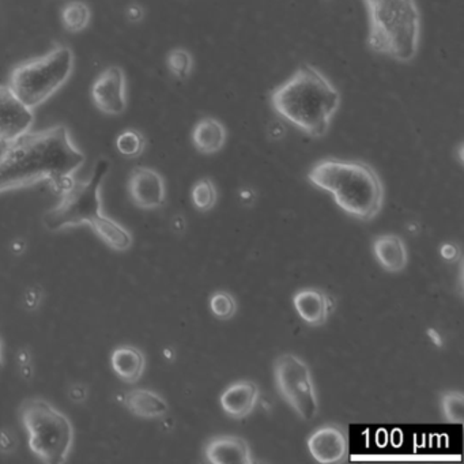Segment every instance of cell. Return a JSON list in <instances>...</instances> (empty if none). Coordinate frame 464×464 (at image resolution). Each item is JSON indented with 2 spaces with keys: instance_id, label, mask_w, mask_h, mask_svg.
I'll list each match as a JSON object with an SVG mask.
<instances>
[{
  "instance_id": "cell-11",
  "label": "cell",
  "mask_w": 464,
  "mask_h": 464,
  "mask_svg": "<svg viewBox=\"0 0 464 464\" xmlns=\"http://www.w3.org/2000/svg\"><path fill=\"white\" fill-rule=\"evenodd\" d=\"M309 453L322 464L344 463L349 458V436L343 426L328 423L308 437Z\"/></svg>"
},
{
  "instance_id": "cell-3",
  "label": "cell",
  "mask_w": 464,
  "mask_h": 464,
  "mask_svg": "<svg viewBox=\"0 0 464 464\" xmlns=\"http://www.w3.org/2000/svg\"><path fill=\"white\" fill-rule=\"evenodd\" d=\"M309 183L333 195L349 216L369 222L384 206L385 188L377 170L360 160L323 159L308 172Z\"/></svg>"
},
{
  "instance_id": "cell-5",
  "label": "cell",
  "mask_w": 464,
  "mask_h": 464,
  "mask_svg": "<svg viewBox=\"0 0 464 464\" xmlns=\"http://www.w3.org/2000/svg\"><path fill=\"white\" fill-rule=\"evenodd\" d=\"M74 64L72 48L56 45L45 55L18 63L10 72L7 86L23 104L34 111L66 85Z\"/></svg>"
},
{
  "instance_id": "cell-10",
  "label": "cell",
  "mask_w": 464,
  "mask_h": 464,
  "mask_svg": "<svg viewBox=\"0 0 464 464\" xmlns=\"http://www.w3.org/2000/svg\"><path fill=\"white\" fill-rule=\"evenodd\" d=\"M34 112L20 102L9 86L0 85V146H6L31 131Z\"/></svg>"
},
{
  "instance_id": "cell-19",
  "label": "cell",
  "mask_w": 464,
  "mask_h": 464,
  "mask_svg": "<svg viewBox=\"0 0 464 464\" xmlns=\"http://www.w3.org/2000/svg\"><path fill=\"white\" fill-rule=\"evenodd\" d=\"M124 404L131 414L140 418H161L169 411V404L150 390H132L124 396Z\"/></svg>"
},
{
  "instance_id": "cell-35",
  "label": "cell",
  "mask_w": 464,
  "mask_h": 464,
  "mask_svg": "<svg viewBox=\"0 0 464 464\" xmlns=\"http://www.w3.org/2000/svg\"><path fill=\"white\" fill-rule=\"evenodd\" d=\"M4 368V354H2V341H0V369Z\"/></svg>"
},
{
  "instance_id": "cell-30",
  "label": "cell",
  "mask_w": 464,
  "mask_h": 464,
  "mask_svg": "<svg viewBox=\"0 0 464 464\" xmlns=\"http://www.w3.org/2000/svg\"><path fill=\"white\" fill-rule=\"evenodd\" d=\"M42 300V292L37 289H29L25 295V305L29 309H36Z\"/></svg>"
},
{
  "instance_id": "cell-4",
  "label": "cell",
  "mask_w": 464,
  "mask_h": 464,
  "mask_svg": "<svg viewBox=\"0 0 464 464\" xmlns=\"http://www.w3.org/2000/svg\"><path fill=\"white\" fill-rule=\"evenodd\" d=\"M368 15L366 45L398 63H411L420 51L422 20L417 0H362Z\"/></svg>"
},
{
  "instance_id": "cell-15",
  "label": "cell",
  "mask_w": 464,
  "mask_h": 464,
  "mask_svg": "<svg viewBox=\"0 0 464 464\" xmlns=\"http://www.w3.org/2000/svg\"><path fill=\"white\" fill-rule=\"evenodd\" d=\"M259 387L252 380L233 382L219 396V404L227 417L244 420L248 417L259 401Z\"/></svg>"
},
{
  "instance_id": "cell-16",
  "label": "cell",
  "mask_w": 464,
  "mask_h": 464,
  "mask_svg": "<svg viewBox=\"0 0 464 464\" xmlns=\"http://www.w3.org/2000/svg\"><path fill=\"white\" fill-rule=\"evenodd\" d=\"M373 255L387 273H401L409 265V251L403 238L392 233L379 236L373 241Z\"/></svg>"
},
{
  "instance_id": "cell-20",
  "label": "cell",
  "mask_w": 464,
  "mask_h": 464,
  "mask_svg": "<svg viewBox=\"0 0 464 464\" xmlns=\"http://www.w3.org/2000/svg\"><path fill=\"white\" fill-rule=\"evenodd\" d=\"M92 20V10L85 2L74 0L64 5L61 12L62 25L70 34H81L88 28Z\"/></svg>"
},
{
  "instance_id": "cell-17",
  "label": "cell",
  "mask_w": 464,
  "mask_h": 464,
  "mask_svg": "<svg viewBox=\"0 0 464 464\" xmlns=\"http://www.w3.org/2000/svg\"><path fill=\"white\" fill-rule=\"evenodd\" d=\"M191 140L192 145L200 154L211 156L219 153L227 143V127L218 119L208 116L195 124Z\"/></svg>"
},
{
  "instance_id": "cell-31",
  "label": "cell",
  "mask_w": 464,
  "mask_h": 464,
  "mask_svg": "<svg viewBox=\"0 0 464 464\" xmlns=\"http://www.w3.org/2000/svg\"><path fill=\"white\" fill-rule=\"evenodd\" d=\"M69 395L72 401H83L88 396V390L83 385L77 384L72 387Z\"/></svg>"
},
{
  "instance_id": "cell-27",
  "label": "cell",
  "mask_w": 464,
  "mask_h": 464,
  "mask_svg": "<svg viewBox=\"0 0 464 464\" xmlns=\"http://www.w3.org/2000/svg\"><path fill=\"white\" fill-rule=\"evenodd\" d=\"M126 14L127 21L131 24H140L143 20H145V9H143L142 5L137 4V2H132L129 6L126 7Z\"/></svg>"
},
{
  "instance_id": "cell-14",
  "label": "cell",
  "mask_w": 464,
  "mask_h": 464,
  "mask_svg": "<svg viewBox=\"0 0 464 464\" xmlns=\"http://www.w3.org/2000/svg\"><path fill=\"white\" fill-rule=\"evenodd\" d=\"M205 460L211 464H252L251 447L240 436H217L205 447Z\"/></svg>"
},
{
  "instance_id": "cell-26",
  "label": "cell",
  "mask_w": 464,
  "mask_h": 464,
  "mask_svg": "<svg viewBox=\"0 0 464 464\" xmlns=\"http://www.w3.org/2000/svg\"><path fill=\"white\" fill-rule=\"evenodd\" d=\"M15 448H17V439L14 434L7 429H2L0 430V453L10 455L14 452Z\"/></svg>"
},
{
  "instance_id": "cell-9",
  "label": "cell",
  "mask_w": 464,
  "mask_h": 464,
  "mask_svg": "<svg viewBox=\"0 0 464 464\" xmlns=\"http://www.w3.org/2000/svg\"><path fill=\"white\" fill-rule=\"evenodd\" d=\"M92 100L100 112L119 116L127 108V82L124 70L119 66L105 69L92 85Z\"/></svg>"
},
{
  "instance_id": "cell-23",
  "label": "cell",
  "mask_w": 464,
  "mask_h": 464,
  "mask_svg": "<svg viewBox=\"0 0 464 464\" xmlns=\"http://www.w3.org/2000/svg\"><path fill=\"white\" fill-rule=\"evenodd\" d=\"M167 67L176 80H188L194 70V58L186 48H173L168 53Z\"/></svg>"
},
{
  "instance_id": "cell-7",
  "label": "cell",
  "mask_w": 464,
  "mask_h": 464,
  "mask_svg": "<svg viewBox=\"0 0 464 464\" xmlns=\"http://www.w3.org/2000/svg\"><path fill=\"white\" fill-rule=\"evenodd\" d=\"M110 169V161L102 159L94 165L88 180H74L72 186L62 194L61 203L45 213L44 227L51 232L82 224H88L92 229L96 227L105 216L102 211L100 189Z\"/></svg>"
},
{
  "instance_id": "cell-1",
  "label": "cell",
  "mask_w": 464,
  "mask_h": 464,
  "mask_svg": "<svg viewBox=\"0 0 464 464\" xmlns=\"http://www.w3.org/2000/svg\"><path fill=\"white\" fill-rule=\"evenodd\" d=\"M0 154V194L47 181L53 191L64 194L74 183V173L86 157L74 145L63 124L28 131L4 146Z\"/></svg>"
},
{
  "instance_id": "cell-24",
  "label": "cell",
  "mask_w": 464,
  "mask_h": 464,
  "mask_svg": "<svg viewBox=\"0 0 464 464\" xmlns=\"http://www.w3.org/2000/svg\"><path fill=\"white\" fill-rule=\"evenodd\" d=\"M442 417L450 423H463L464 395L460 391H445L440 398Z\"/></svg>"
},
{
  "instance_id": "cell-33",
  "label": "cell",
  "mask_w": 464,
  "mask_h": 464,
  "mask_svg": "<svg viewBox=\"0 0 464 464\" xmlns=\"http://www.w3.org/2000/svg\"><path fill=\"white\" fill-rule=\"evenodd\" d=\"M240 198L243 202L252 203L256 198V194H255L254 189L251 188H244L240 191Z\"/></svg>"
},
{
  "instance_id": "cell-6",
  "label": "cell",
  "mask_w": 464,
  "mask_h": 464,
  "mask_svg": "<svg viewBox=\"0 0 464 464\" xmlns=\"http://www.w3.org/2000/svg\"><path fill=\"white\" fill-rule=\"evenodd\" d=\"M21 422L28 430L29 448L48 464L67 460L74 430L66 415L43 399H26L20 407Z\"/></svg>"
},
{
  "instance_id": "cell-2",
  "label": "cell",
  "mask_w": 464,
  "mask_h": 464,
  "mask_svg": "<svg viewBox=\"0 0 464 464\" xmlns=\"http://www.w3.org/2000/svg\"><path fill=\"white\" fill-rule=\"evenodd\" d=\"M274 113L311 138L328 134L341 107V93L312 64L304 63L268 97Z\"/></svg>"
},
{
  "instance_id": "cell-32",
  "label": "cell",
  "mask_w": 464,
  "mask_h": 464,
  "mask_svg": "<svg viewBox=\"0 0 464 464\" xmlns=\"http://www.w3.org/2000/svg\"><path fill=\"white\" fill-rule=\"evenodd\" d=\"M426 334H428L429 339H430L437 347L441 349V347L444 346V341H442L441 335H440L434 328H429Z\"/></svg>"
},
{
  "instance_id": "cell-22",
  "label": "cell",
  "mask_w": 464,
  "mask_h": 464,
  "mask_svg": "<svg viewBox=\"0 0 464 464\" xmlns=\"http://www.w3.org/2000/svg\"><path fill=\"white\" fill-rule=\"evenodd\" d=\"M217 187L210 178H203L198 180L192 187L191 199L197 210L208 213L217 205Z\"/></svg>"
},
{
  "instance_id": "cell-13",
  "label": "cell",
  "mask_w": 464,
  "mask_h": 464,
  "mask_svg": "<svg viewBox=\"0 0 464 464\" xmlns=\"http://www.w3.org/2000/svg\"><path fill=\"white\" fill-rule=\"evenodd\" d=\"M293 305L298 316L311 327L325 324L331 312L335 308L333 298L324 290L314 287L298 290L293 295Z\"/></svg>"
},
{
  "instance_id": "cell-28",
  "label": "cell",
  "mask_w": 464,
  "mask_h": 464,
  "mask_svg": "<svg viewBox=\"0 0 464 464\" xmlns=\"http://www.w3.org/2000/svg\"><path fill=\"white\" fill-rule=\"evenodd\" d=\"M440 255L447 262H456L460 257V248L456 244H442L441 248H440Z\"/></svg>"
},
{
  "instance_id": "cell-25",
  "label": "cell",
  "mask_w": 464,
  "mask_h": 464,
  "mask_svg": "<svg viewBox=\"0 0 464 464\" xmlns=\"http://www.w3.org/2000/svg\"><path fill=\"white\" fill-rule=\"evenodd\" d=\"M210 311L222 322H227L237 312V301L227 290H218L210 298Z\"/></svg>"
},
{
  "instance_id": "cell-8",
  "label": "cell",
  "mask_w": 464,
  "mask_h": 464,
  "mask_svg": "<svg viewBox=\"0 0 464 464\" xmlns=\"http://www.w3.org/2000/svg\"><path fill=\"white\" fill-rule=\"evenodd\" d=\"M276 391L304 420L319 414V401L314 390L311 369L305 361L292 353H285L274 361Z\"/></svg>"
},
{
  "instance_id": "cell-18",
  "label": "cell",
  "mask_w": 464,
  "mask_h": 464,
  "mask_svg": "<svg viewBox=\"0 0 464 464\" xmlns=\"http://www.w3.org/2000/svg\"><path fill=\"white\" fill-rule=\"evenodd\" d=\"M111 363L119 379L132 384L140 382L146 368L145 354L134 346H121L113 350Z\"/></svg>"
},
{
  "instance_id": "cell-21",
  "label": "cell",
  "mask_w": 464,
  "mask_h": 464,
  "mask_svg": "<svg viewBox=\"0 0 464 464\" xmlns=\"http://www.w3.org/2000/svg\"><path fill=\"white\" fill-rule=\"evenodd\" d=\"M116 150L126 159H138L146 149V138L140 130L127 129L116 137Z\"/></svg>"
},
{
  "instance_id": "cell-12",
  "label": "cell",
  "mask_w": 464,
  "mask_h": 464,
  "mask_svg": "<svg viewBox=\"0 0 464 464\" xmlns=\"http://www.w3.org/2000/svg\"><path fill=\"white\" fill-rule=\"evenodd\" d=\"M127 189L134 205L143 210L162 208L167 198L164 178L151 168H134L130 173Z\"/></svg>"
},
{
  "instance_id": "cell-29",
  "label": "cell",
  "mask_w": 464,
  "mask_h": 464,
  "mask_svg": "<svg viewBox=\"0 0 464 464\" xmlns=\"http://www.w3.org/2000/svg\"><path fill=\"white\" fill-rule=\"evenodd\" d=\"M268 135L273 140H281L286 135V129L281 121H274L268 126Z\"/></svg>"
},
{
  "instance_id": "cell-34",
  "label": "cell",
  "mask_w": 464,
  "mask_h": 464,
  "mask_svg": "<svg viewBox=\"0 0 464 464\" xmlns=\"http://www.w3.org/2000/svg\"><path fill=\"white\" fill-rule=\"evenodd\" d=\"M18 361H20V365H28L31 362V354H29L28 350L23 349L20 353H18Z\"/></svg>"
}]
</instances>
